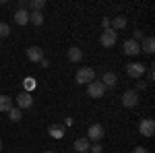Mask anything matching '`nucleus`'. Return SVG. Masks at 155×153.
<instances>
[{
    "label": "nucleus",
    "mask_w": 155,
    "mask_h": 153,
    "mask_svg": "<svg viewBox=\"0 0 155 153\" xmlns=\"http://www.w3.org/2000/svg\"><path fill=\"white\" fill-rule=\"evenodd\" d=\"M104 93H106V87H104L101 81H91L87 85V95H89V97L99 99V97H104Z\"/></svg>",
    "instance_id": "7ed1b4c3"
},
{
    "label": "nucleus",
    "mask_w": 155,
    "mask_h": 153,
    "mask_svg": "<svg viewBox=\"0 0 155 153\" xmlns=\"http://www.w3.org/2000/svg\"><path fill=\"white\" fill-rule=\"evenodd\" d=\"M101 83H104V87H106V89H107V87L112 89V87H116V85H118V75H116V72H112V71L104 72Z\"/></svg>",
    "instance_id": "9b49d317"
},
{
    "label": "nucleus",
    "mask_w": 155,
    "mask_h": 153,
    "mask_svg": "<svg viewBox=\"0 0 155 153\" xmlns=\"http://www.w3.org/2000/svg\"><path fill=\"white\" fill-rule=\"evenodd\" d=\"M46 153H56V151H46Z\"/></svg>",
    "instance_id": "2f4dec72"
},
{
    "label": "nucleus",
    "mask_w": 155,
    "mask_h": 153,
    "mask_svg": "<svg viewBox=\"0 0 155 153\" xmlns=\"http://www.w3.org/2000/svg\"><path fill=\"white\" fill-rule=\"evenodd\" d=\"M27 60L29 62H41L44 60V50L39 46H29L27 48Z\"/></svg>",
    "instance_id": "1a4fd4ad"
},
{
    "label": "nucleus",
    "mask_w": 155,
    "mask_h": 153,
    "mask_svg": "<svg viewBox=\"0 0 155 153\" xmlns=\"http://www.w3.org/2000/svg\"><path fill=\"white\" fill-rule=\"evenodd\" d=\"M147 77H149V81H153V79H155V71H153V68H149V72H147Z\"/></svg>",
    "instance_id": "c85d7f7f"
},
{
    "label": "nucleus",
    "mask_w": 155,
    "mask_h": 153,
    "mask_svg": "<svg viewBox=\"0 0 155 153\" xmlns=\"http://www.w3.org/2000/svg\"><path fill=\"white\" fill-rule=\"evenodd\" d=\"M15 23L17 25H27L29 23V11H27V8L15 11Z\"/></svg>",
    "instance_id": "dca6fc26"
},
{
    "label": "nucleus",
    "mask_w": 155,
    "mask_h": 153,
    "mask_svg": "<svg viewBox=\"0 0 155 153\" xmlns=\"http://www.w3.org/2000/svg\"><path fill=\"white\" fill-rule=\"evenodd\" d=\"M29 23L33 25H44V12H29Z\"/></svg>",
    "instance_id": "412c9836"
},
{
    "label": "nucleus",
    "mask_w": 155,
    "mask_h": 153,
    "mask_svg": "<svg viewBox=\"0 0 155 153\" xmlns=\"http://www.w3.org/2000/svg\"><path fill=\"white\" fill-rule=\"evenodd\" d=\"M141 52L149 54V56H151V54L155 52V39H153L151 35H147V37L143 39V44H141Z\"/></svg>",
    "instance_id": "4468645a"
},
{
    "label": "nucleus",
    "mask_w": 155,
    "mask_h": 153,
    "mask_svg": "<svg viewBox=\"0 0 155 153\" xmlns=\"http://www.w3.org/2000/svg\"><path fill=\"white\" fill-rule=\"evenodd\" d=\"M87 139H89V143H97L104 139V126L101 124H91L89 128H87Z\"/></svg>",
    "instance_id": "20e7f679"
},
{
    "label": "nucleus",
    "mask_w": 155,
    "mask_h": 153,
    "mask_svg": "<svg viewBox=\"0 0 155 153\" xmlns=\"http://www.w3.org/2000/svg\"><path fill=\"white\" fill-rule=\"evenodd\" d=\"M101 27H104V29H110V17H104V19H101Z\"/></svg>",
    "instance_id": "a878e982"
},
{
    "label": "nucleus",
    "mask_w": 155,
    "mask_h": 153,
    "mask_svg": "<svg viewBox=\"0 0 155 153\" xmlns=\"http://www.w3.org/2000/svg\"><path fill=\"white\" fill-rule=\"evenodd\" d=\"M116 42H118V33L114 31V29H104L101 31V35H99V44L104 48H114L116 46Z\"/></svg>",
    "instance_id": "f03ea898"
},
{
    "label": "nucleus",
    "mask_w": 155,
    "mask_h": 153,
    "mask_svg": "<svg viewBox=\"0 0 155 153\" xmlns=\"http://www.w3.org/2000/svg\"><path fill=\"white\" fill-rule=\"evenodd\" d=\"M132 153H149V151H147L145 147H134V149H132Z\"/></svg>",
    "instance_id": "cd10ccee"
},
{
    "label": "nucleus",
    "mask_w": 155,
    "mask_h": 153,
    "mask_svg": "<svg viewBox=\"0 0 155 153\" xmlns=\"http://www.w3.org/2000/svg\"><path fill=\"white\" fill-rule=\"evenodd\" d=\"M6 114H8V118H11V122H21V118H23V112H21L19 108H11Z\"/></svg>",
    "instance_id": "aec40b11"
},
{
    "label": "nucleus",
    "mask_w": 155,
    "mask_h": 153,
    "mask_svg": "<svg viewBox=\"0 0 155 153\" xmlns=\"http://www.w3.org/2000/svg\"><path fill=\"white\" fill-rule=\"evenodd\" d=\"M122 48H124V54H126V56H137V54H141V44H137L134 39H126Z\"/></svg>",
    "instance_id": "9d476101"
},
{
    "label": "nucleus",
    "mask_w": 155,
    "mask_h": 153,
    "mask_svg": "<svg viewBox=\"0 0 155 153\" xmlns=\"http://www.w3.org/2000/svg\"><path fill=\"white\" fill-rule=\"evenodd\" d=\"M39 64H41L44 68H48V66H50V60H48V58H44V60H41V62H39Z\"/></svg>",
    "instance_id": "c756f323"
},
{
    "label": "nucleus",
    "mask_w": 155,
    "mask_h": 153,
    "mask_svg": "<svg viewBox=\"0 0 155 153\" xmlns=\"http://www.w3.org/2000/svg\"><path fill=\"white\" fill-rule=\"evenodd\" d=\"M15 101H17V108L23 112V110H29V108L33 106V95L27 93V91H23V93L17 95V99H15Z\"/></svg>",
    "instance_id": "423d86ee"
},
{
    "label": "nucleus",
    "mask_w": 155,
    "mask_h": 153,
    "mask_svg": "<svg viewBox=\"0 0 155 153\" xmlns=\"http://www.w3.org/2000/svg\"><path fill=\"white\" fill-rule=\"evenodd\" d=\"M139 130H141V135L143 137H153V132H155V122L151 120V118H143L141 122H139Z\"/></svg>",
    "instance_id": "6e6552de"
},
{
    "label": "nucleus",
    "mask_w": 155,
    "mask_h": 153,
    "mask_svg": "<svg viewBox=\"0 0 155 153\" xmlns=\"http://www.w3.org/2000/svg\"><path fill=\"white\" fill-rule=\"evenodd\" d=\"M23 85H25V91H27V93H31V91L35 89V79H33V77H29V79H25V81H23Z\"/></svg>",
    "instance_id": "4be33fe9"
},
{
    "label": "nucleus",
    "mask_w": 155,
    "mask_h": 153,
    "mask_svg": "<svg viewBox=\"0 0 155 153\" xmlns=\"http://www.w3.org/2000/svg\"><path fill=\"white\" fill-rule=\"evenodd\" d=\"M139 104V93L134 91V89H126L124 93H122V106L124 108H134Z\"/></svg>",
    "instance_id": "39448f33"
},
{
    "label": "nucleus",
    "mask_w": 155,
    "mask_h": 153,
    "mask_svg": "<svg viewBox=\"0 0 155 153\" xmlns=\"http://www.w3.org/2000/svg\"><path fill=\"white\" fill-rule=\"evenodd\" d=\"M89 151H93V153H101V151H104V147H101L99 143H93V145L89 147Z\"/></svg>",
    "instance_id": "393cba45"
},
{
    "label": "nucleus",
    "mask_w": 155,
    "mask_h": 153,
    "mask_svg": "<svg viewBox=\"0 0 155 153\" xmlns=\"http://www.w3.org/2000/svg\"><path fill=\"white\" fill-rule=\"evenodd\" d=\"M12 106V99L8 97V95H0V112H8Z\"/></svg>",
    "instance_id": "6ab92c4d"
},
{
    "label": "nucleus",
    "mask_w": 155,
    "mask_h": 153,
    "mask_svg": "<svg viewBox=\"0 0 155 153\" xmlns=\"http://www.w3.org/2000/svg\"><path fill=\"white\" fill-rule=\"evenodd\" d=\"M48 132H50L52 139H62V137H64V126H62V124H52L48 128Z\"/></svg>",
    "instance_id": "f3484780"
},
{
    "label": "nucleus",
    "mask_w": 155,
    "mask_h": 153,
    "mask_svg": "<svg viewBox=\"0 0 155 153\" xmlns=\"http://www.w3.org/2000/svg\"><path fill=\"white\" fill-rule=\"evenodd\" d=\"M89 147H91V143H89V139H87V137H83V139H77V141H74V149H77L79 153L89 151Z\"/></svg>",
    "instance_id": "a211bd4d"
},
{
    "label": "nucleus",
    "mask_w": 155,
    "mask_h": 153,
    "mask_svg": "<svg viewBox=\"0 0 155 153\" xmlns=\"http://www.w3.org/2000/svg\"><path fill=\"white\" fill-rule=\"evenodd\" d=\"M11 35V27L6 23H0V37H8Z\"/></svg>",
    "instance_id": "5701e85b"
},
{
    "label": "nucleus",
    "mask_w": 155,
    "mask_h": 153,
    "mask_svg": "<svg viewBox=\"0 0 155 153\" xmlns=\"http://www.w3.org/2000/svg\"><path fill=\"white\" fill-rule=\"evenodd\" d=\"M46 8V0H29L27 2V11L29 12H41Z\"/></svg>",
    "instance_id": "2eb2a0df"
},
{
    "label": "nucleus",
    "mask_w": 155,
    "mask_h": 153,
    "mask_svg": "<svg viewBox=\"0 0 155 153\" xmlns=\"http://www.w3.org/2000/svg\"><path fill=\"white\" fill-rule=\"evenodd\" d=\"M21 8H27V2L25 0H19L17 2V11H21Z\"/></svg>",
    "instance_id": "bb28decb"
},
{
    "label": "nucleus",
    "mask_w": 155,
    "mask_h": 153,
    "mask_svg": "<svg viewBox=\"0 0 155 153\" xmlns=\"http://www.w3.org/2000/svg\"><path fill=\"white\" fill-rule=\"evenodd\" d=\"M126 25H128V21H126V17H114L112 21H110V29H114L116 33H118L120 29H126Z\"/></svg>",
    "instance_id": "f8f14e48"
},
{
    "label": "nucleus",
    "mask_w": 155,
    "mask_h": 153,
    "mask_svg": "<svg viewBox=\"0 0 155 153\" xmlns=\"http://www.w3.org/2000/svg\"><path fill=\"white\" fill-rule=\"evenodd\" d=\"M77 85H89L91 81H95V71L89 68V66H83L77 71V77H74Z\"/></svg>",
    "instance_id": "f257e3e1"
},
{
    "label": "nucleus",
    "mask_w": 155,
    "mask_h": 153,
    "mask_svg": "<svg viewBox=\"0 0 155 153\" xmlns=\"http://www.w3.org/2000/svg\"><path fill=\"white\" fill-rule=\"evenodd\" d=\"M0 151H2V141H0Z\"/></svg>",
    "instance_id": "7c9ffc66"
},
{
    "label": "nucleus",
    "mask_w": 155,
    "mask_h": 153,
    "mask_svg": "<svg viewBox=\"0 0 155 153\" xmlns=\"http://www.w3.org/2000/svg\"><path fill=\"white\" fill-rule=\"evenodd\" d=\"M66 58L71 60V62H81V60H83V52H81V48H79V46L68 48V52H66Z\"/></svg>",
    "instance_id": "ddd939ff"
},
{
    "label": "nucleus",
    "mask_w": 155,
    "mask_h": 153,
    "mask_svg": "<svg viewBox=\"0 0 155 153\" xmlns=\"http://www.w3.org/2000/svg\"><path fill=\"white\" fill-rule=\"evenodd\" d=\"M132 39H134V42H137V44H141V42H143V39H145L143 31H141V29H137V31H134V33H132Z\"/></svg>",
    "instance_id": "b1692460"
},
{
    "label": "nucleus",
    "mask_w": 155,
    "mask_h": 153,
    "mask_svg": "<svg viewBox=\"0 0 155 153\" xmlns=\"http://www.w3.org/2000/svg\"><path fill=\"white\" fill-rule=\"evenodd\" d=\"M126 75H128L130 79L143 77L145 75V64H141V62H130V64H126Z\"/></svg>",
    "instance_id": "0eeeda50"
}]
</instances>
